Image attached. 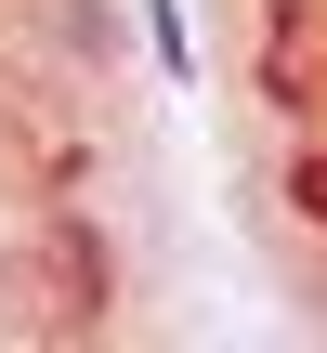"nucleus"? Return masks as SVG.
Returning <instances> with one entry per match:
<instances>
[]
</instances>
